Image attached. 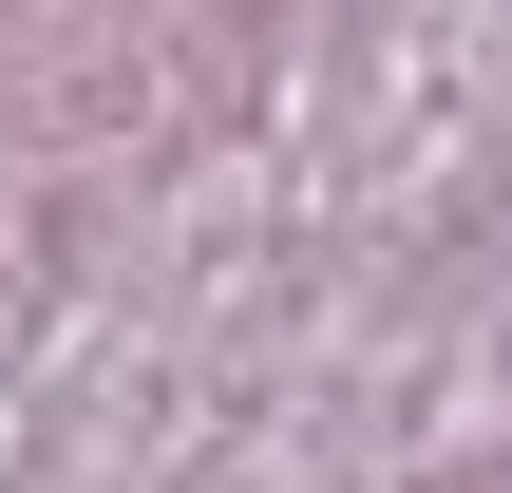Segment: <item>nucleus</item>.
I'll return each mask as SVG.
<instances>
[]
</instances>
